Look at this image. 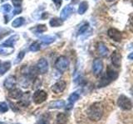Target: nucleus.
<instances>
[{"mask_svg": "<svg viewBox=\"0 0 133 124\" xmlns=\"http://www.w3.org/2000/svg\"><path fill=\"white\" fill-rule=\"evenodd\" d=\"M104 111L105 107L102 102H94L87 109V118L91 122H98L102 118Z\"/></svg>", "mask_w": 133, "mask_h": 124, "instance_id": "obj_1", "label": "nucleus"}, {"mask_svg": "<svg viewBox=\"0 0 133 124\" xmlns=\"http://www.w3.org/2000/svg\"><path fill=\"white\" fill-rule=\"evenodd\" d=\"M117 77H118L117 72L114 71L113 69H108L106 74L104 76H102V78L101 79V80H100L98 85H99V87L107 86V84H109L110 83H111L112 81H114Z\"/></svg>", "mask_w": 133, "mask_h": 124, "instance_id": "obj_2", "label": "nucleus"}, {"mask_svg": "<svg viewBox=\"0 0 133 124\" xmlns=\"http://www.w3.org/2000/svg\"><path fill=\"white\" fill-rule=\"evenodd\" d=\"M117 105L122 110H131L133 107V104L131 99L125 95H121L117 99Z\"/></svg>", "mask_w": 133, "mask_h": 124, "instance_id": "obj_3", "label": "nucleus"}, {"mask_svg": "<svg viewBox=\"0 0 133 124\" xmlns=\"http://www.w3.org/2000/svg\"><path fill=\"white\" fill-rule=\"evenodd\" d=\"M68 66H69V60L66 56H61L57 58L55 63V67L57 68V69H58L59 71L63 72L68 69Z\"/></svg>", "mask_w": 133, "mask_h": 124, "instance_id": "obj_4", "label": "nucleus"}, {"mask_svg": "<svg viewBox=\"0 0 133 124\" xmlns=\"http://www.w3.org/2000/svg\"><path fill=\"white\" fill-rule=\"evenodd\" d=\"M48 94L44 90H37L32 95V100L35 104H41L47 100Z\"/></svg>", "mask_w": 133, "mask_h": 124, "instance_id": "obj_5", "label": "nucleus"}, {"mask_svg": "<svg viewBox=\"0 0 133 124\" xmlns=\"http://www.w3.org/2000/svg\"><path fill=\"white\" fill-rule=\"evenodd\" d=\"M36 67H37V70L40 74H46L48 71V68H49L48 62L44 58H42L37 63Z\"/></svg>", "mask_w": 133, "mask_h": 124, "instance_id": "obj_6", "label": "nucleus"}, {"mask_svg": "<svg viewBox=\"0 0 133 124\" xmlns=\"http://www.w3.org/2000/svg\"><path fill=\"white\" fill-rule=\"evenodd\" d=\"M107 35L111 39H112L115 41H121L122 39V32L116 28H110L107 31Z\"/></svg>", "mask_w": 133, "mask_h": 124, "instance_id": "obj_7", "label": "nucleus"}, {"mask_svg": "<svg viewBox=\"0 0 133 124\" xmlns=\"http://www.w3.org/2000/svg\"><path fill=\"white\" fill-rule=\"evenodd\" d=\"M66 87V83L63 80H60L52 86V91L54 94H61L65 90Z\"/></svg>", "mask_w": 133, "mask_h": 124, "instance_id": "obj_8", "label": "nucleus"}, {"mask_svg": "<svg viewBox=\"0 0 133 124\" xmlns=\"http://www.w3.org/2000/svg\"><path fill=\"white\" fill-rule=\"evenodd\" d=\"M103 69V62L100 59L94 60L92 63V72L95 75H98L102 73Z\"/></svg>", "mask_w": 133, "mask_h": 124, "instance_id": "obj_9", "label": "nucleus"}, {"mask_svg": "<svg viewBox=\"0 0 133 124\" xmlns=\"http://www.w3.org/2000/svg\"><path fill=\"white\" fill-rule=\"evenodd\" d=\"M74 12V8L73 7H72L71 5H68L66 6L62 10L61 13H60V18L62 21L66 20L72 14V12Z\"/></svg>", "mask_w": 133, "mask_h": 124, "instance_id": "obj_10", "label": "nucleus"}, {"mask_svg": "<svg viewBox=\"0 0 133 124\" xmlns=\"http://www.w3.org/2000/svg\"><path fill=\"white\" fill-rule=\"evenodd\" d=\"M17 83V80H16V77L14 75H10L6 78V80H4L3 83V85L4 87L7 89H14V87L15 86Z\"/></svg>", "mask_w": 133, "mask_h": 124, "instance_id": "obj_11", "label": "nucleus"}, {"mask_svg": "<svg viewBox=\"0 0 133 124\" xmlns=\"http://www.w3.org/2000/svg\"><path fill=\"white\" fill-rule=\"evenodd\" d=\"M111 63L113 64L114 66L120 67L121 62H122V56H121L120 53H118L117 51H114L111 54Z\"/></svg>", "mask_w": 133, "mask_h": 124, "instance_id": "obj_12", "label": "nucleus"}, {"mask_svg": "<svg viewBox=\"0 0 133 124\" xmlns=\"http://www.w3.org/2000/svg\"><path fill=\"white\" fill-rule=\"evenodd\" d=\"M18 38H19L18 35L12 36L4 41V42L2 44V45H3V47H12L14 45V44L16 43V41L18 40Z\"/></svg>", "mask_w": 133, "mask_h": 124, "instance_id": "obj_13", "label": "nucleus"}, {"mask_svg": "<svg viewBox=\"0 0 133 124\" xmlns=\"http://www.w3.org/2000/svg\"><path fill=\"white\" fill-rule=\"evenodd\" d=\"M97 51H98L99 55L101 56H102V57L107 56L108 53H109L107 47H106V45L104 44L103 42H98V44H97Z\"/></svg>", "mask_w": 133, "mask_h": 124, "instance_id": "obj_14", "label": "nucleus"}, {"mask_svg": "<svg viewBox=\"0 0 133 124\" xmlns=\"http://www.w3.org/2000/svg\"><path fill=\"white\" fill-rule=\"evenodd\" d=\"M65 106V102L63 100H56L49 103L48 107L50 109H60Z\"/></svg>", "mask_w": 133, "mask_h": 124, "instance_id": "obj_15", "label": "nucleus"}, {"mask_svg": "<svg viewBox=\"0 0 133 124\" xmlns=\"http://www.w3.org/2000/svg\"><path fill=\"white\" fill-rule=\"evenodd\" d=\"M8 96L14 99H19L23 96V92L19 89H12L8 93Z\"/></svg>", "mask_w": 133, "mask_h": 124, "instance_id": "obj_16", "label": "nucleus"}, {"mask_svg": "<svg viewBox=\"0 0 133 124\" xmlns=\"http://www.w3.org/2000/svg\"><path fill=\"white\" fill-rule=\"evenodd\" d=\"M11 68V62L9 61H5L0 65V75H3Z\"/></svg>", "mask_w": 133, "mask_h": 124, "instance_id": "obj_17", "label": "nucleus"}, {"mask_svg": "<svg viewBox=\"0 0 133 124\" xmlns=\"http://www.w3.org/2000/svg\"><path fill=\"white\" fill-rule=\"evenodd\" d=\"M68 116L65 113H60L57 116V124H66L68 123Z\"/></svg>", "mask_w": 133, "mask_h": 124, "instance_id": "obj_18", "label": "nucleus"}, {"mask_svg": "<svg viewBox=\"0 0 133 124\" xmlns=\"http://www.w3.org/2000/svg\"><path fill=\"white\" fill-rule=\"evenodd\" d=\"M62 23H63V22H62V20L60 19V18H52L49 21V25L52 27H61L62 25Z\"/></svg>", "mask_w": 133, "mask_h": 124, "instance_id": "obj_19", "label": "nucleus"}, {"mask_svg": "<svg viewBox=\"0 0 133 124\" xmlns=\"http://www.w3.org/2000/svg\"><path fill=\"white\" fill-rule=\"evenodd\" d=\"M88 8V3L87 1H82L80 4H79V7H78V13L80 15L84 14L86 11L87 10Z\"/></svg>", "mask_w": 133, "mask_h": 124, "instance_id": "obj_20", "label": "nucleus"}, {"mask_svg": "<svg viewBox=\"0 0 133 124\" xmlns=\"http://www.w3.org/2000/svg\"><path fill=\"white\" fill-rule=\"evenodd\" d=\"M14 52V48L11 47H3V45H0V54L2 56H8L10 55Z\"/></svg>", "mask_w": 133, "mask_h": 124, "instance_id": "obj_21", "label": "nucleus"}, {"mask_svg": "<svg viewBox=\"0 0 133 124\" xmlns=\"http://www.w3.org/2000/svg\"><path fill=\"white\" fill-rule=\"evenodd\" d=\"M25 22V19L23 17H20V18H18L14 20V22H12V27H20L21 26H23Z\"/></svg>", "mask_w": 133, "mask_h": 124, "instance_id": "obj_22", "label": "nucleus"}, {"mask_svg": "<svg viewBox=\"0 0 133 124\" xmlns=\"http://www.w3.org/2000/svg\"><path fill=\"white\" fill-rule=\"evenodd\" d=\"M40 40L43 41L44 44H51L52 42L55 41V37L54 36H43L40 37Z\"/></svg>", "mask_w": 133, "mask_h": 124, "instance_id": "obj_23", "label": "nucleus"}, {"mask_svg": "<svg viewBox=\"0 0 133 124\" xmlns=\"http://www.w3.org/2000/svg\"><path fill=\"white\" fill-rule=\"evenodd\" d=\"M32 31H34L35 32H37V33H43L47 31V27H46V25L40 24L36 26L34 29H32Z\"/></svg>", "mask_w": 133, "mask_h": 124, "instance_id": "obj_24", "label": "nucleus"}, {"mask_svg": "<svg viewBox=\"0 0 133 124\" xmlns=\"http://www.w3.org/2000/svg\"><path fill=\"white\" fill-rule=\"evenodd\" d=\"M78 98H79V94L77 93V92L72 93V94L69 96V98H68L69 103H71V104H72V105H73V103H74L75 102H76Z\"/></svg>", "mask_w": 133, "mask_h": 124, "instance_id": "obj_25", "label": "nucleus"}, {"mask_svg": "<svg viewBox=\"0 0 133 124\" xmlns=\"http://www.w3.org/2000/svg\"><path fill=\"white\" fill-rule=\"evenodd\" d=\"M40 48H41L40 44L38 42H37V41H35V42H32L30 45V47H29V51H32V52H36V51H38Z\"/></svg>", "mask_w": 133, "mask_h": 124, "instance_id": "obj_26", "label": "nucleus"}, {"mask_svg": "<svg viewBox=\"0 0 133 124\" xmlns=\"http://www.w3.org/2000/svg\"><path fill=\"white\" fill-rule=\"evenodd\" d=\"M24 56H25V51H21L18 54V56H17L16 60H15V61H14V63H15L16 65H17V64H18V63H20V62L23 60V59L24 58Z\"/></svg>", "mask_w": 133, "mask_h": 124, "instance_id": "obj_27", "label": "nucleus"}, {"mask_svg": "<svg viewBox=\"0 0 133 124\" xmlns=\"http://www.w3.org/2000/svg\"><path fill=\"white\" fill-rule=\"evenodd\" d=\"M8 106L5 102H0V113H4L8 112Z\"/></svg>", "mask_w": 133, "mask_h": 124, "instance_id": "obj_28", "label": "nucleus"}, {"mask_svg": "<svg viewBox=\"0 0 133 124\" xmlns=\"http://www.w3.org/2000/svg\"><path fill=\"white\" fill-rule=\"evenodd\" d=\"M88 27H89V24L87 22H85L84 24H82V26L80 27V28H79V30H78V35L83 34V33H84L87 30Z\"/></svg>", "mask_w": 133, "mask_h": 124, "instance_id": "obj_29", "label": "nucleus"}, {"mask_svg": "<svg viewBox=\"0 0 133 124\" xmlns=\"http://www.w3.org/2000/svg\"><path fill=\"white\" fill-rule=\"evenodd\" d=\"M11 9H12V7L10 4L8 3H6V4H3V5L1 7V10L3 11V12L4 13H8V12H11Z\"/></svg>", "mask_w": 133, "mask_h": 124, "instance_id": "obj_30", "label": "nucleus"}, {"mask_svg": "<svg viewBox=\"0 0 133 124\" xmlns=\"http://www.w3.org/2000/svg\"><path fill=\"white\" fill-rule=\"evenodd\" d=\"M37 124H51L50 123V121H49V118L45 117V116H43V118H41L38 121H37Z\"/></svg>", "mask_w": 133, "mask_h": 124, "instance_id": "obj_31", "label": "nucleus"}, {"mask_svg": "<svg viewBox=\"0 0 133 124\" xmlns=\"http://www.w3.org/2000/svg\"><path fill=\"white\" fill-rule=\"evenodd\" d=\"M12 4L16 7H21V4L23 3V0H12Z\"/></svg>", "mask_w": 133, "mask_h": 124, "instance_id": "obj_32", "label": "nucleus"}, {"mask_svg": "<svg viewBox=\"0 0 133 124\" xmlns=\"http://www.w3.org/2000/svg\"><path fill=\"white\" fill-rule=\"evenodd\" d=\"M52 2L54 3V4H55V6L57 7V9H59L61 5H62V0H52Z\"/></svg>", "mask_w": 133, "mask_h": 124, "instance_id": "obj_33", "label": "nucleus"}, {"mask_svg": "<svg viewBox=\"0 0 133 124\" xmlns=\"http://www.w3.org/2000/svg\"><path fill=\"white\" fill-rule=\"evenodd\" d=\"M21 12H22V7H16L15 9L14 10V15L19 14V13H21Z\"/></svg>", "mask_w": 133, "mask_h": 124, "instance_id": "obj_34", "label": "nucleus"}, {"mask_svg": "<svg viewBox=\"0 0 133 124\" xmlns=\"http://www.w3.org/2000/svg\"><path fill=\"white\" fill-rule=\"evenodd\" d=\"M48 12H43V16H42V18H48Z\"/></svg>", "mask_w": 133, "mask_h": 124, "instance_id": "obj_35", "label": "nucleus"}, {"mask_svg": "<svg viewBox=\"0 0 133 124\" xmlns=\"http://www.w3.org/2000/svg\"><path fill=\"white\" fill-rule=\"evenodd\" d=\"M128 59H129V60H133V52H132V53H131L130 55L128 56Z\"/></svg>", "mask_w": 133, "mask_h": 124, "instance_id": "obj_36", "label": "nucleus"}, {"mask_svg": "<svg viewBox=\"0 0 133 124\" xmlns=\"http://www.w3.org/2000/svg\"><path fill=\"white\" fill-rule=\"evenodd\" d=\"M0 124H7L6 122H0Z\"/></svg>", "mask_w": 133, "mask_h": 124, "instance_id": "obj_37", "label": "nucleus"}, {"mask_svg": "<svg viewBox=\"0 0 133 124\" xmlns=\"http://www.w3.org/2000/svg\"><path fill=\"white\" fill-rule=\"evenodd\" d=\"M107 2H113L114 0H107Z\"/></svg>", "mask_w": 133, "mask_h": 124, "instance_id": "obj_38", "label": "nucleus"}, {"mask_svg": "<svg viewBox=\"0 0 133 124\" xmlns=\"http://www.w3.org/2000/svg\"><path fill=\"white\" fill-rule=\"evenodd\" d=\"M131 92H132V93H131V94H133V87H132V88H131Z\"/></svg>", "mask_w": 133, "mask_h": 124, "instance_id": "obj_39", "label": "nucleus"}, {"mask_svg": "<svg viewBox=\"0 0 133 124\" xmlns=\"http://www.w3.org/2000/svg\"><path fill=\"white\" fill-rule=\"evenodd\" d=\"M132 5H133V0H132Z\"/></svg>", "mask_w": 133, "mask_h": 124, "instance_id": "obj_40", "label": "nucleus"}, {"mask_svg": "<svg viewBox=\"0 0 133 124\" xmlns=\"http://www.w3.org/2000/svg\"><path fill=\"white\" fill-rule=\"evenodd\" d=\"M0 63H1V61H0Z\"/></svg>", "mask_w": 133, "mask_h": 124, "instance_id": "obj_41", "label": "nucleus"}]
</instances>
